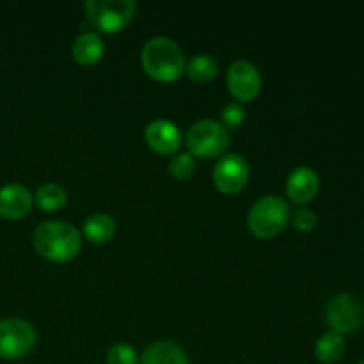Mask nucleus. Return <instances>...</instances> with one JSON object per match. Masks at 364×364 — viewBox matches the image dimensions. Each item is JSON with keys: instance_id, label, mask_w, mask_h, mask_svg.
I'll list each match as a JSON object with an SVG mask.
<instances>
[{"instance_id": "nucleus-8", "label": "nucleus", "mask_w": 364, "mask_h": 364, "mask_svg": "<svg viewBox=\"0 0 364 364\" xmlns=\"http://www.w3.org/2000/svg\"><path fill=\"white\" fill-rule=\"evenodd\" d=\"M249 180V166L244 156L237 153L224 155L213 167V183L226 194L242 191Z\"/></svg>"}, {"instance_id": "nucleus-19", "label": "nucleus", "mask_w": 364, "mask_h": 364, "mask_svg": "<svg viewBox=\"0 0 364 364\" xmlns=\"http://www.w3.org/2000/svg\"><path fill=\"white\" fill-rule=\"evenodd\" d=\"M196 162L194 156L191 153H176L173 159L169 160V173L173 174L176 180H187L194 174Z\"/></svg>"}, {"instance_id": "nucleus-22", "label": "nucleus", "mask_w": 364, "mask_h": 364, "mask_svg": "<svg viewBox=\"0 0 364 364\" xmlns=\"http://www.w3.org/2000/svg\"><path fill=\"white\" fill-rule=\"evenodd\" d=\"M291 223H294V226L297 228L299 231H304V233H308V231L315 230L316 224H318V219H316V215L313 210L299 208L297 212L294 213V217H291Z\"/></svg>"}, {"instance_id": "nucleus-18", "label": "nucleus", "mask_w": 364, "mask_h": 364, "mask_svg": "<svg viewBox=\"0 0 364 364\" xmlns=\"http://www.w3.org/2000/svg\"><path fill=\"white\" fill-rule=\"evenodd\" d=\"M34 201L39 208L50 212V210H57L66 205L68 192L57 183H45L36 191Z\"/></svg>"}, {"instance_id": "nucleus-12", "label": "nucleus", "mask_w": 364, "mask_h": 364, "mask_svg": "<svg viewBox=\"0 0 364 364\" xmlns=\"http://www.w3.org/2000/svg\"><path fill=\"white\" fill-rule=\"evenodd\" d=\"M320 187L318 174L308 166L297 167L290 173L287 180V194L297 205L309 203L316 196Z\"/></svg>"}, {"instance_id": "nucleus-16", "label": "nucleus", "mask_w": 364, "mask_h": 364, "mask_svg": "<svg viewBox=\"0 0 364 364\" xmlns=\"http://www.w3.org/2000/svg\"><path fill=\"white\" fill-rule=\"evenodd\" d=\"M114 231H116V223L107 213H92L84 223V235L96 244H105L107 240H110Z\"/></svg>"}, {"instance_id": "nucleus-21", "label": "nucleus", "mask_w": 364, "mask_h": 364, "mask_svg": "<svg viewBox=\"0 0 364 364\" xmlns=\"http://www.w3.org/2000/svg\"><path fill=\"white\" fill-rule=\"evenodd\" d=\"M220 119H223V123L220 124H223L226 130H235V128L240 127L245 119L244 107H242L238 102L228 103V105L223 109V112H220Z\"/></svg>"}, {"instance_id": "nucleus-7", "label": "nucleus", "mask_w": 364, "mask_h": 364, "mask_svg": "<svg viewBox=\"0 0 364 364\" xmlns=\"http://www.w3.org/2000/svg\"><path fill=\"white\" fill-rule=\"evenodd\" d=\"M36 343V331L21 318L0 320V358H23Z\"/></svg>"}, {"instance_id": "nucleus-1", "label": "nucleus", "mask_w": 364, "mask_h": 364, "mask_svg": "<svg viewBox=\"0 0 364 364\" xmlns=\"http://www.w3.org/2000/svg\"><path fill=\"white\" fill-rule=\"evenodd\" d=\"M36 251L50 262H70L78 255L82 238L77 228L64 220H45L34 231Z\"/></svg>"}, {"instance_id": "nucleus-5", "label": "nucleus", "mask_w": 364, "mask_h": 364, "mask_svg": "<svg viewBox=\"0 0 364 364\" xmlns=\"http://www.w3.org/2000/svg\"><path fill=\"white\" fill-rule=\"evenodd\" d=\"M135 13L134 0H87L85 14L92 27L103 32H117L130 23Z\"/></svg>"}, {"instance_id": "nucleus-10", "label": "nucleus", "mask_w": 364, "mask_h": 364, "mask_svg": "<svg viewBox=\"0 0 364 364\" xmlns=\"http://www.w3.org/2000/svg\"><path fill=\"white\" fill-rule=\"evenodd\" d=\"M146 142L149 144V148H153L155 151L164 153H174L178 151L181 144V134L178 130L176 124L169 119H155L146 127L144 132Z\"/></svg>"}, {"instance_id": "nucleus-17", "label": "nucleus", "mask_w": 364, "mask_h": 364, "mask_svg": "<svg viewBox=\"0 0 364 364\" xmlns=\"http://www.w3.org/2000/svg\"><path fill=\"white\" fill-rule=\"evenodd\" d=\"M217 71H219L217 60L212 55H206V53H198L187 64L188 77L192 80L199 82V84H206V82L212 80L217 75Z\"/></svg>"}, {"instance_id": "nucleus-23", "label": "nucleus", "mask_w": 364, "mask_h": 364, "mask_svg": "<svg viewBox=\"0 0 364 364\" xmlns=\"http://www.w3.org/2000/svg\"><path fill=\"white\" fill-rule=\"evenodd\" d=\"M358 364H364V359H363V361H359V363H358Z\"/></svg>"}, {"instance_id": "nucleus-4", "label": "nucleus", "mask_w": 364, "mask_h": 364, "mask_svg": "<svg viewBox=\"0 0 364 364\" xmlns=\"http://www.w3.org/2000/svg\"><path fill=\"white\" fill-rule=\"evenodd\" d=\"M187 148L192 156H203V159H212L220 155L230 144V134L226 128L215 119H199L188 128Z\"/></svg>"}, {"instance_id": "nucleus-20", "label": "nucleus", "mask_w": 364, "mask_h": 364, "mask_svg": "<svg viewBox=\"0 0 364 364\" xmlns=\"http://www.w3.org/2000/svg\"><path fill=\"white\" fill-rule=\"evenodd\" d=\"M107 363L109 364H139L137 352L134 347L127 343H116L107 352Z\"/></svg>"}, {"instance_id": "nucleus-6", "label": "nucleus", "mask_w": 364, "mask_h": 364, "mask_svg": "<svg viewBox=\"0 0 364 364\" xmlns=\"http://www.w3.org/2000/svg\"><path fill=\"white\" fill-rule=\"evenodd\" d=\"M326 320L338 334H352L364 323V304L352 294H338L326 306Z\"/></svg>"}, {"instance_id": "nucleus-11", "label": "nucleus", "mask_w": 364, "mask_h": 364, "mask_svg": "<svg viewBox=\"0 0 364 364\" xmlns=\"http://www.w3.org/2000/svg\"><path fill=\"white\" fill-rule=\"evenodd\" d=\"M32 194L21 183H9L0 188V217L21 219L32 208Z\"/></svg>"}, {"instance_id": "nucleus-14", "label": "nucleus", "mask_w": 364, "mask_h": 364, "mask_svg": "<svg viewBox=\"0 0 364 364\" xmlns=\"http://www.w3.org/2000/svg\"><path fill=\"white\" fill-rule=\"evenodd\" d=\"M73 57L78 64L84 66H91V64L98 63L102 59L103 52H105V45H103L102 36L96 32H82L73 43Z\"/></svg>"}, {"instance_id": "nucleus-2", "label": "nucleus", "mask_w": 364, "mask_h": 364, "mask_svg": "<svg viewBox=\"0 0 364 364\" xmlns=\"http://www.w3.org/2000/svg\"><path fill=\"white\" fill-rule=\"evenodd\" d=\"M142 68L149 77L160 82H173L185 71V55L176 41L171 38H151L142 48Z\"/></svg>"}, {"instance_id": "nucleus-9", "label": "nucleus", "mask_w": 364, "mask_h": 364, "mask_svg": "<svg viewBox=\"0 0 364 364\" xmlns=\"http://www.w3.org/2000/svg\"><path fill=\"white\" fill-rule=\"evenodd\" d=\"M228 87L237 100H255L262 89V75L258 68L249 60H235L228 70Z\"/></svg>"}, {"instance_id": "nucleus-3", "label": "nucleus", "mask_w": 364, "mask_h": 364, "mask_svg": "<svg viewBox=\"0 0 364 364\" xmlns=\"http://www.w3.org/2000/svg\"><path fill=\"white\" fill-rule=\"evenodd\" d=\"M290 217V206L279 196H263L249 210L247 226L259 238L276 237L284 230Z\"/></svg>"}, {"instance_id": "nucleus-13", "label": "nucleus", "mask_w": 364, "mask_h": 364, "mask_svg": "<svg viewBox=\"0 0 364 364\" xmlns=\"http://www.w3.org/2000/svg\"><path fill=\"white\" fill-rule=\"evenodd\" d=\"M141 364H191L187 352L178 343L169 340H160L149 345L142 354Z\"/></svg>"}, {"instance_id": "nucleus-15", "label": "nucleus", "mask_w": 364, "mask_h": 364, "mask_svg": "<svg viewBox=\"0 0 364 364\" xmlns=\"http://www.w3.org/2000/svg\"><path fill=\"white\" fill-rule=\"evenodd\" d=\"M315 354L320 363L323 364H334L340 361L345 354V340L341 334L329 331V333L322 334L316 341Z\"/></svg>"}]
</instances>
